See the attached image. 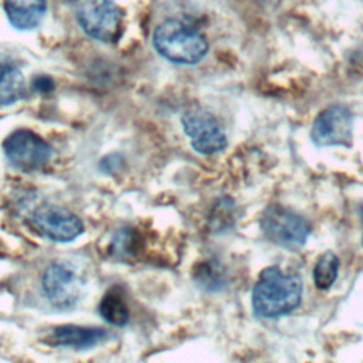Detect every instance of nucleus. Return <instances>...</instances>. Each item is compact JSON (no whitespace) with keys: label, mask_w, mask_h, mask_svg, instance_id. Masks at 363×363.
Here are the masks:
<instances>
[{"label":"nucleus","mask_w":363,"mask_h":363,"mask_svg":"<svg viewBox=\"0 0 363 363\" xmlns=\"http://www.w3.org/2000/svg\"><path fill=\"white\" fill-rule=\"evenodd\" d=\"M302 292L303 284L298 274L284 272L279 267H268L261 271L252 288V311L258 318H279L299 306Z\"/></svg>","instance_id":"f257e3e1"},{"label":"nucleus","mask_w":363,"mask_h":363,"mask_svg":"<svg viewBox=\"0 0 363 363\" xmlns=\"http://www.w3.org/2000/svg\"><path fill=\"white\" fill-rule=\"evenodd\" d=\"M152 41L163 58L176 64H197L208 51L206 37L193 26L177 18L162 21L155 28Z\"/></svg>","instance_id":"f03ea898"},{"label":"nucleus","mask_w":363,"mask_h":363,"mask_svg":"<svg viewBox=\"0 0 363 363\" xmlns=\"http://www.w3.org/2000/svg\"><path fill=\"white\" fill-rule=\"evenodd\" d=\"M259 225L268 240L289 250L302 247L311 233V225L302 216L281 204L268 206Z\"/></svg>","instance_id":"7ed1b4c3"},{"label":"nucleus","mask_w":363,"mask_h":363,"mask_svg":"<svg viewBox=\"0 0 363 363\" xmlns=\"http://www.w3.org/2000/svg\"><path fill=\"white\" fill-rule=\"evenodd\" d=\"M77 20L91 38L113 43L121 33L122 13L113 0H85L77 10Z\"/></svg>","instance_id":"20e7f679"},{"label":"nucleus","mask_w":363,"mask_h":363,"mask_svg":"<svg viewBox=\"0 0 363 363\" xmlns=\"http://www.w3.org/2000/svg\"><path fill=\"white\" fill-rule=\"evenodd\" d=\"M3 150L14 167L26 172L40 169L52 156L51 146L27 129H18L10 133L3 142Z\"/></svg>","instance_id":"39448f33"},{"label":"nucleus","mask_w":363,"mask_h":363,"mask_svg":"<svg viewBox=\"0 0 363 363\" xmlns=\"http://www.w3.org/2000/svg\"><path fill=\"white\" fill-rule=\"evenodd\" d=\"M31 223L43 237L57 242H69L84 233L82 221L58 204L38 206L31 214Z\"/></svg>","instance_id":"423d86ee"},{"label":"nucleus","mask_w":363,"mask_h":363,"mask_svg":"<svg viewBox=\"0 0 363 363\" xmlns=\"http://www.w3.org/2000/svg\"><path fill=\"white\" fill-rule=\"evenodd\" d=\"M182 125L191 146L201 155H213L227 146V138L218 121L204 109L186 111Z\"/></svg>","instance_id":"0eeeda50"},{"label":"nucleus","mask_w":363,"mask_h":363,"mask_svg":"<svg viewBox=\"0 0 363 363\" xmlns=\"http://www.w3.org/2000/svg\"><path fill=\"white\" fill-rule=\"evenodd\" d=\"M353 116L342 104L323 109L313 121L311 139L316 146H349L352 140Z\"/></svg>","instance_id":"6e6552de"},{"label":"nucleus","mask_w":363,"mask_h":363,"mask_svg":"<svg viewBox=\"0 0 363 363\" xmlns=\"http://www.w3.org/2000/svg\"><path fill=\"white\" fill-rule=\"evenodd\" d=\"M43 289L50 303L58 309H68L79 301L82 281L69 265L52 262L43 274Z\"/></svg>","instance_id":"1a4fd4ad"},{"label":"nucleus","mask_w":363,"mask_h":363,"mask_svg":"<svg viewBox=\"0 0 363 363\" xmlns=\"http://www.w3.org/2000/svg\"><path fill=\"white\" fill-rule=\"evenodd\" d=\"M108 336V332L102 328L94 326H78V325H62L54 328L50 342L55 346H65L74 349H88Z\"/></svg>","instance_id":"9d476101"},{"label":"nucleus","mask_w":363,"mask_h":363,"mask_svg":"<svg viewBox=\"0 0 363 363\" xmlns=\"http://www.w3.org/2000/svg\"><path fill=\"white\" fill-rule=\"evenodd\" d=\"M47 10V0H4V11L17 30L35 28Z\"/></svg>","instance_id":"9b49d317"},{"label":"nucleus","mask_w":363,"mask_h":363,"mask_svg":"<svg viewBox=\"0 0 363 363\" xmlns=\"http://www.w3.org/2000/svg\"><path fill=\"white\" fill-rule=\"evenodd\" d=\"M26 92V81L20 68L9 58L0 57V105H11Z\"/></svg>","instance_id":"f8f14e48"},{"label":"nucleus","mask_w":363,"mask_h":363,"mask_svg":"<svg viewBox=\"0 0 363 363\" xmlns=\"http://www.w3.org/2000/svg\"><path fill=\"white\" fill-rule=\"evenodd\" d=\"M99 313L106 322H109L115 326H123L129 320L128 306H126L122 295L115 289L108 291L104 295V298L99 303Z\"/></svg>","instance_id":"ddd939ff"},{"label":"nucleus","mask_w":363,"mask_h":363,"mask_svg":"<svg viewBox=\"0 0 363 363\" xmlns=\"http://www.w3.org/2000/svg\"><path fill=\"white\" fill-rule=\"evenodd\" d=\"M339 271V258L335 252L326 251L323 252L313 268V282L318 289L326 291L329 289L337 278Z\"/></svg>","instance_id":"4468645a"},{"label":"nucleus","mask_w":363,"mask_h":363,"mask_svg":"<svg viewBox=\"0 0 363 363\" xmlns=\"http://www.w3.org/2000/svg\"><path fill=\"white\" fill-rule=\"evenodd\" d=\"M33 86L35 88V91L38 92H50L52 89V81L48 77H37L34 78Z\"/></svg>","instance_id":"2eb2a0df"},{"label":"nucleus","mask_w":363,"mask_h":363,"mask_svg":"<svg viewBox=\"0 0 363 363\" xmlns=\"http://www.w3.org/2000/svg\"><path fill=\"white\" fill-rule=\"evenodd\" d=\"M362 244H363V238H362Z\"/></svg>","instance_id":"dca6fc26"}]
</instances>
